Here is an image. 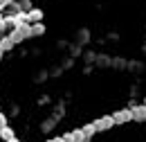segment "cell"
<instances>
[{
	"mask_svg": "<svg viewBox=\"0 0 146 142\" xmlns=\"http://www.w3.org/2000/svg\"><path fill=\"white\" fill-rule=\"evenodd\" d=\"M58 124V120H56L54 115H50V117H45L43 122H40V133H52Z\"/></svg>",
	"mask_w": 146,
	"mask_h": 142,
	"instance_id": "obj_2",
	"label": "cell"
},
{
	"mask_svg": "<svg viewBox=\"0 0 146 142\" xmlns=\"http://www.w3.org/2000/svg\"><path fill=\"white\" fill-rule=\"evenodd\" d=\"M133 120H137V122H144L146 120V104L144 106H133Z\"/></svg>",
	"mask_w": 146,
	"mask_h": 142,
	"instance_id": "obj_5",
	"label": "cell"
},
{
	"mask_svg": "<svg viewBox=\"0 0 146 142\" xmlns=\"http://www.w3.org/2000/svg\"><path fill=\"white\" fill-rule=\"evenodd\" d=\"M14 135H16V133H14V129H11V126L7 124V126H2V129H0V140L2 142H7L9 140V138H14Z\"/></svg>",
	"mask_w": 146,
	"mask_h": 142,
	"instance_id": "obj_9",
	"label": "cell"
},
{
	"mask_svg": "<svg viewBox=\"0 0 146 142\" xmlns=\"http://www.w3.org/2000/svg\"><path fill=\"white\" fill-rule=\"evenodd\" d=\"M7 124H9V120H7V115L0 111V129H2V126H7Z\"/></svg>",
	"mask_w": 146,
	"mask_h": 142,
	"instance_id": "obj_18",
	"label": "cell"
},
{
	"mask_svg": "<svg viewBox=\"0 0 146 142\" xmlns=\"http://www.w3.org/2000/svg\"><path fill=\"white\" fill-rule=\"evenodd\" d=\"M45 142H65V138L61 135V138H50V140H45Z\"/></svg>",
	"mask_w": 146,
	"mask_h": 142,
	"instance_id": "obj_20",
	"label": "cell"
},
{
	"mask_svg": "<svg viewBox=\"0 0 146 142\" xmlns=\"http://www.w3.org/2000/svg\"><path fill=\"white\" fill-rule=\"evenodd\" d=\"M20 113V106H16V104H14V106H11V115H18Z\"/></svg>",
	"mask_w": 146,
	"mask_h": 142,
	"instance_id": "obj_21",
	"label": "cell"
},
{
	"mask_svg": "<svg viewBox=\"0 0 146 142\" xmlns=\"http://www.w3.org/2000/svg\"><path fill=\"white\" fill-rule=\"evenodd\" d=\"M144 104H146V99H144Z\"/></svg>",
	"mask_w": 146,
	"mask_h": 142,
	"instance_id": "obj_26",
	"label": "cell"
},
{
	"mask_svg": "<svg viewBox=\"0 0 146 142\" xmlns=\"http://www.w3.org/2000/svg\"><path fill=\"white\" fill-rule=\"evenodd\" d=\"M7 142H20V140H18V138H16V135H14V138H9V140H7Z\"/></svg>",
	"mask_w": 146,
	"mask_h": 142,
	"instance_id": "obj_23",
	"label": "cell"
},
{
	"mask_svg": "<svg viewBox=\"0 0 146 142\" xmlns=\"http://www.w3.org/2000/svg\"><path fill=\"white\" fill-rule=\"evenodd\" d=\"M0 9H2V0H0Z\"/></svg>",
	"mask_w": 146,
	"mask_h": 142,
	"instance_id": "obj_25",
	"label": "cell"
},
{
	"mask_svg": "<svg viewBox=\"0 0 146 142\" xmlns=\"http://www.w3.org/2000/svg\"><path fill=\"white\" fill-rule=\"evenodd\" d=\"M2 56H5V50H2V48H0V61H2Z\"/></svg>",
	"mask_w": 146,
	"mask_h": 142,
	"instance_id": "obj_24",
	"label": "cell"
},
{
	"mask_svg": "<svg viewBox=\"0 0 146 142\" xmlns=\"http://www.w3.org/2000/svg\"><path fill=\"white\" fill-rule=\"evenodd\" d=\"M72 66H74V59H72V56H68V59L61 63V68H63V70H68V68H72Z\"/></svg>",
	"mask_w": 146,
	"mask_h": 142,
	"instance_id": "obj_16",
	"label": "cell"
},
{
	"mask_svg": "<svg viewBox=\"0 0 146 142\" xmlns=\"http://www.w3.org/2000/svg\"><path fill=\"white\" fill-rule=\"evenodd\" d=\"M38 104H40V106L50 104V95H43V97H38Z\"/></svg>",
	"mask_w": 146,
	"mask_h": 142,
	"instance_id": "obj_19",
	"label": "cell"
},
{
	"mask_svg": "<svg viewBox=\"0 0 146 142\" xmlns=\"http://www.w3.org/2000/svg\"><path fill=\"white\" fill-rule=\"evenodd\" d=\"M83 61H86L88 66H92V63L97 61V54L92 52V50H88V52H83Z\"/></svg>",
	"mask_w": 146,
	"mask_h": 142,
	"instance_id": "obj_14",
	"label": "cell"
},
{
	"mask_svg": "<svg viewBox=\"0 0 146 142\" xmlns=\"http://www.w3.org/2000/svg\"><path fill=\"white\" fill-rule=\"evenodd\" d=\"M94 66H99V68H108V66H112V59H110V56H106V54H97Z\"/></svg>",
	"mask_w": 146,
	"mask_h": 142,
	"instance_id": "obj_8",
	"label": "cell"
},
{
	"mask_svg": "<svg viewBox=\"0 0 146 142\" xmlns=\"http://www.w3.org/2000/svg\"><path fill=\"white\" fill-rule=\"evenodd\" d=\"M47 79H50V72H47V70L36 72V77H34V81H36V84H43V81H47Z\"/></svg>",
	"mask_w": 146,
	"mask_h": 142,
	"instance_id": "obj_12",
	"label": "cell"
},
{
	"mask_svg": "<svg viewBox=\"0 0 146 142\" xmlns=\"http://www.w3.org/2000/svg\"><path fill=\"white\" fill-rule=\"evenodd\" d=\"M70 56H72V59L81 56V45H79V43H70Z\"/></svg>",
	"mask_w": 146,
	"mask_h": 142,
	"instance_id": "obj_13",
	"label": "cell"
},
{
	"mask_svg": "<svg viewBox=\"0 0 146 142\" xmlns=\"http://www.w3.org/2000/svg\"><path fill=\"white\" fill-rule=\"evenodd\" d=\"M52 115H54L56 120H63V115H65V104L61 102V104H56L54 111H52Z\"/></svg>",
	"mask_w": 146,
	"mask_h": 142,
	"instance_id": "obj_10",
	"label": "cell"
},
{
	"mask_svg": "<svg viewBox=\"0 0 146 142\" xmlns=\"http://www.w3.org/2000/svg\"><path fill=\"white\" fill-rule=\"evenodd\" d=\"M11 2H16V0H2V7H9Z\"/></svg>",
	"mask_w": 146,
	"mask_h": 142,
	"instance_id": "obj_22",
	"label": "cell"
},
{
	"mask_svg": "<svg viewBox=\"0 0 146 142\" xmlns=\"http://www.w3.org/2000/svg\"><path fill=\"white\" fill-rule=\"evenodd\" d=\"M88 41H90V29H86V27H83V29H79V32H76V43H79V45H86Z\"/></svg>",
	"mask_w": 146,
	"mask_h": 142,
	"instance_id": "obj_6",
	"label": "cell"
},
{
	"mask_svg": "<svg viewBox=\"0 0 146 142\" xmlns=\"http://www.w3.org/2000/svg\"><path fill=\"white\" fill-rule=\"evenodd\" d=\"M45 34V25L43 23H34L32 25V36H43Z\"/></svg>",
	"mask_w": 146,
	"mask_h": 142,
	"instance_id": "obj_11",
	"label": "cell"
},
{
	"mask_svg": "<svg viewBox=\"0 0 146 142\" xmlns=\"http://www.w3.org/2000/svg\"><path fill=\"white\" fill-rule=\"evenodd\" d=\"M9 36H11V41H14L16 45L23 43V41H27V38H34V36H32V25L25 23V25H20V27H11Z\"/></svg>",
	"mask_w": 146,
	"mask_h": 142,
	"instance_id": "obj_1",
	"label": "cell"
},
{
	"mask_svg": "<svg viewBox=\"0 0 146 142\" xmlns=\"http://www.w3.org/2000/svg\"><path fill=\"white\" fill-rule=\"evenodd\" d=\"M61 74H63V68H61V66H56V68L50 70V77H61Z\"/></svg>",
	"mask_w": 146,
	"mask_h": 142,
	"instance_id": "obj_17",
	"label": "cell"
},
{
	"mask_svg": "<svg viewBox=\"0 0 146 142\" xmlns=\"http://www.w3.org/2000/svg\"><path fill=\"white\" fill-rule=\"evenodd\" d=\"M40 20H43V9L32 7V9L27 11V23H29V25H34V23H40Z\"/></svg>",
	"mask_w": 146,
	"mask_h": 142,
	"instance_id": "obj_4",
	"label": "cell"
},
{
	"mask_svg": "<svg viewBox=\"0 0 146 142\" xmlns=\"http://www.w3.org/2000/svg\"><path fill=\"white\" fill-rule=\"evenodd\" d=\"M14 45H16V43L11 41V36H9V34H7V36H0V48H2L5 52H9V50H14Z\"/></svg>",
	"mask_w": 146,
	"mask_h": 142,
	"instance_id": "obj_7",
	"label": "cell"
},
{
	"mask_svg": "<svg viewBox=\"0 0 146 142\" xmlns=\"http://www.w3.org/2000/svg\"><path fill=\"white\" fill-rule=\"evenodd\" d=\"M18 5H20L23 11H29L32 9V0H18Z\"/></svg>",
	"mask_w": 146,
	"mask_h": 142,
	"instance_id": "obj_15",
	"label": "cell"
},
{
	"mask_svg": "<svg viewBox=\"0 0 146 142\" xmlns=\"http://www.w3.org/2000/svg\"><path fill=\"white\" fill-rule=\"evenodd\" d=\"M0 36H2V34H0Z\"/></svg>",
	"mask_w": 146,
	"mask_h": 142,
	"instance_id": "obj_27",
	"label": "cell"
},
{
	"mask_svg": "<svg viewBox=\"0 0 146 142\" xmlns=\"http://www.w3.org/2000/svg\"><path fill=\"white\" fill-rule=\"evenodd\" d=\"M112 120H115V124H124V122H130L133 120V111L128 108V111H117L115 115H112Z\"/></svg>",
	"mask_w": 146,
	"mask_h": 142,
	"instance_id": "obj_3",
	"label": "cell"
}]
</instances>
